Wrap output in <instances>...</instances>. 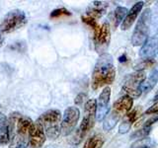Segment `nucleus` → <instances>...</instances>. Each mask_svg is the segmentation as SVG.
I'll return each instance as SVG.
<instances>
[{
  "label": "nucleus",
  "mask_w": 158,
  "mask_h": 148,
  "mask_svg": "<svg viewBox=\"0 0 158 148\" xmlns=\"http://www.w3.org/2000/svg\"><path fill=\"white\" fill-rule=\"evenodd\" d=\"M104 142H105L104 136L102 134H97L89 138L83 148H102Z\"/></svg>",
  "instance_id": "18"
},
{
  "label": "nucleus",
  "mask_w": 158,
  "mask_h": 148,
  "mask_svg": "<svg viewBox=\"0 0 158 148\" xmlns=\"http://www.w3.org/2000/svg\"><path fill=\"white\" fill-rule=\"evenodd\" d=\"M125 58H126V56H123L122 57H120V61H125V60H126Z\"/></svg>",
  "instance_id": "27"
},
{
  "label": "nucleus",
  "mask_w": 158,
  "mask_h": 148,
  "mask_svg": "<svg viewBox=\"0 0 158 148\" xmlns=\"http://www.w3.org/2000/svg\"><path fill=\"white\" fill-rule=\"evenodd\" d=\"M9 123L10 134L12 135L10 148H27L34 122L28 117L20 116L19 113H13Z\"/></svg>",
  "instance_id": "2"
},
{
  "label": "nucleus",
  "mask_w": 158,
  "mask_h": 148,
  "mask_svg": "<svg viewBox=\"0 0 158 148\" xmlns=\"http://www.w3.org/2000/svg\"><path fill=\"white\" fill-rule=\"evenodd\" d=\"M47 135L43 125L38 121L34 122V125L32 127V130L30 132V140L29 144L32 148H40L44 145L46 142Z\"/></svg>",
  "instance_id": "12"
},
{
  "label": "nucleus",
  "mask_w": 158,
  "mask_h": 148,
  "mask_svg": "<svg viewBox=\"0 0 158 148\" xmlns=\"http://www.w3.org/2000/svg\"><path fill=\"white\" fill-rule=\"evenodd\" d=\"M5 118H6V117H5V116L3 115V113H0V122H1L3 120H5Z\"/></svg>",
  "instance_id": "26"
},
{
  "label": "nucleus",
  "mask_w": 158,
  "mask_h": 148,
  "mask_svg": "<svg viewBox=\"0 0 158 148\" xmlns=\"http://www.w3.org/2000/svg\"><path fill=\"white\" fill-rule=\"evenodd\" d=\"M26 23L27 16L21 10H14L9 12L0 24V35L12 33L26 25Z\"/></svg>",
  "instance_id": "7"
},
{
  "label": "nucleus",
  "mask_w": 158,
  "mask_h": 148,
  "mask_svg": "<svg viewBox=\"0 0 158 148\" xmlns=\"http://www.w3.org/2000/svg\"><path fill=\"white\" fill-rule=\"evenodd\" d=\"M157 79H158V73H154L146 82L143 83V85L141 87V91L142 92H148V91H149L150 89L153 88V86L155 85Z\"/></svg>",
  "instance_id": "21"
},
{
  "label": "nucleus",
  "mask_w": 158,
  "mask_h": 148,
  "mask_svg": "<svg viewBox=\"0 0 158 148\" xmlns=\"http://www.w3.org/2000/svg\"><path fill=\"white\" fill-rule=\"evenodd\" d=\"M158 54V35L152 36L146 39L139 51V56L142 58H153Z\"/></svg>",
  "instance_id": "13"
},
{
  "label": "nucleus",
  "mask_w": 158,
  "mask_h": 148,
  "mask_svg": "<svg viewBox=\"0 0 158 148\" xmlns=\"http://www.w3.org/2000/svg\"><path fill=\"white\" fill-rule=\"evenodd\" d=\"M142 7H143V2L139 1V2H136L131 8V10L127 14L125 20H123V22L121 25V29L123 30V31L128 30L132 26L133 23L136 21V18L138 16V14H139V12L142 10Z\"/></svg>",
  "instance_id": "14"
},
{
  "label": "nucleus",
  "mask_w": 158,
  "mask_h": 148,
  "mask_svg": "<svg viewBox=\"0 0 158 148\" xmlns=\"http://www.w3.org/2000/svg\"><path fill=\"white\" fill-rule=\"evenodd\" d=\"M84 98H85V95H84V94H80L79 96H77L75 99L76 105H80V104H82V102L84 101Z\"/></svg>",
  "instance_id": "24"
},
{
  "label": "nucleus",
  "mask_w": 158,
  "mask_h": 148,
  "mask_svg": "<svg viewBox=\"0 0 158 148\" xmlns=\"http://www.w3.org/2000/svg\"><path fill=\"white\" fill-rule=\"evenodd\" d=\"M151 23V11L150 9H145L140 15L137 24L132 33L131 43L135 47L143 46L146 39H148V33H149V27Z\"/></svg>",
  "instance_id": "6"
},
{
  "label": "nucleus",
  "mask_w": 158,
  "mask_h": 148,
  "mask_svg": "<svg viewBox=\"0 0 158 148\" xmlns=\"http://www.w3.org/2000/svg\"><path fill=\"white\" fill-rule=\"evenodd\" d=\"M131 148H153V141L148 137L141 138L133 143Z\"/></svg>",
  "instance_id": "20"
},
{
  "label": "nucleus",
  "mask_w": 158,
  "mask_h": 148,
  "mask_svg": "<svg viewBox=\"0 0 158 148\" xmlns=\"http://www.w3.org/2000/svg\"><path fill=\"white\" fill-rule=\"evenodd\" d=\"M137 118V111L133 110L131 112H130L127 115L123 117V120L120 125V133H127L128 131V130L131 128V126L133 125V122L135 121V120Z\"/></svg>",
  "instance_id": "15"
},
{
  "label": "nucleus",
  "mask_w": 158,
  "mask_h": 148,
  "mask_svg": "<svg viewBox=\"0 0 158 148\" xmlns=\"http://www.w3.org/2000/svg\"><path fill=\"white\" fill-rule=\"evenodd\" d=\"M97 113V100L96 99H89L84 106V117L76 132L75 138H77V143H79L82 138L86 135V133L91 130L95 125Z\"/></svg>",
  "instance_id": "4"
},
{
  "label": "nucleus",
  "mask_w": 158,
  "mask_h": 148,
  "mask_svg": "<svg viewBox=\"0 0 158 148\" xmlns=\"http://www.w3.org/2000/svg\"><path fill=\"white\" fill-rule=\"evenodd\" d=\"M111 97V88L105 87V89L101 92L100 96L97 99V113L96 120L98 121H102L105 120L109 111V103Z\"/></svg>",
  "instance_id": "11"
},
{
  "label": "nucleus",
  "mask_w": 158,
  "mask_h": 148,
  "mask_svg": "<svg viewBox=\"0 0 158 148\" xmlns=\"http://www.w3.org/2000/svg\"><path fill=\"white\" fill-rule=\"evenodd\" d=\"M111 39V27L108 23H104L99 29L98 33L94 34L96 51L101 54L106 53V49L109 47Z\"/></svg>",
  "instance_id": "10"
},
{
  "label": "nucleus",
  "mask_w": 158,
  "mask_h": 148,
  "mask_svg": "<svg viewBox=\"0 0 158 148\" xmlns=\"http://www.w3.org/2000/svg\"><path fill=\"white\" fill-rule=\"evenodd\" d=\"M116 77V69L114 65V58L111 54L103 53L99 56L92 74V89L98 90L99 88L110 85Z\"/></svg>",
  "instance_id": "1"
},
{
  "label": "nucleus",
  "mask_w": 158,
  "mask_h": 148,
  "mask_svg": "<svg viewBox=\"0 0 158 148\" xmlns=\"http://www.w3.org/2000/svg\"><path fill=\"white\" fill-rule=\"evenodd\" d=\"M154 100H158V91H157L156 95H155V98H154Z\"/></svg>",
  "instance_id": "28"
},
{
  "label": "nucleus",
  "mask_w": 158,
  "mask_h": 148,
  "mask_svg": "<svg viewBox=\"0 0 158 148\" xmlns=\"http://www.w3.org/2000/svg\"><path fill=\"white\" fill-rule=\"evenodd\" d=\"M4 43V37L2 36V35H0V47L2 46Z\"/></svg>",
  "instance_id": "25"
},
{
  "label": "nucleus",
  "mask_w": 158,
  "mask_h": 148,
  "mask_svg": "<svg viewBox=\"0 0 158 148\" xmlns=\"http://www.w3.org/2000/svg\"><path fill=\"white\" fill-rule=\"evenodd\" d=\"M80 117V112L76 107H68L63 113L60 122V131L63 135H68L73 131Z\"/></svg>",
  "instance_id": "9"
},
{
  "label": "nucleus",
  "mask_w": 158,
  "mask_h": 148,
  "mask_svg": "<svg viewBox=\"0 0 158 148\" xmlns=\"http://www.w3.org/2000/svg\"><path fill=\"white\" fill-rule=\"evenodd\" d=\"M11 134H10V123L6 117L4 121L0 122V145H7Z\"/></svg>",
  "instance_id": "16"
},
{
  "label": "nucleus",
  "mask_w": 158,
  "mask_h": 148,
  "mask_svg": "<svg viewBox=\"0 0 158 148\" xmlns=\"http://www.w3.org/2000/svg\"><path fill=\"white\" fill-rule=\"evenodd\" d=\"M127 9L126 7H122V6H118L116 8V10L114 11L113 14V23H114V27L117 28L118 25L121 24V22H123L126 16H127Z\"/></svg>",
  "instance_id": "17"
},
{
  "label": "nucleus",
  "mask_w": 158,
  "mask_h": 148,
  "mask_svg": "<svg viewBox=\"0 0 158 148\" xmlns=\"http://www.w3.org/2000/svg\"><path fill=\"white\" fill-rule=\"evenodd\" d=\"M154 65H156V61L154 58H146L142 59V60L136 64L135 66V71H144L145 69L151 68Z\"/></svg>",
  "instance_id": "19"
},
{
  "label": "nucleus",
  "mask_w": 158,
  "mask_h": 148,
  "mask_svg": "<svg viewBox=\"0 0 158 148\" xmlns=\"http://www.w3.org/2000/svg\"><path fill=\"white\" fill-rule=\"evenodd\" d=\"M158 113V102L154 103L151 107H149L145 111V115H153V113Z\"/></svg>",
  "instance_id": "23"
},
{
  "label": "nucleus",
  "mask_w": 158,
  "mask_h": 148,
  "mask_svg": "<svg viewBox=\"0 0 158 148\" xmlns=\"http://www.w3.org/2000/svg\"><path fill=\"white\" fill-rule=\"evenodd\" d=\"M61 120V113L58 110H49L40 117L38 121L43 125L46 135L51 139H56L60 133L59 122Z\"/></svg>",
  "instance_id": "5"
},
{
  "label": "nucleus",
  "mask_w": 158,
  "mask_h": 148,
  "mask_svg": "<svg viewBox=\"0 0 158 148\" xmlns=\"http://www.w3.org/2000/svg\"><path fill=\"white\" fill-rule=\"evenodd\" d=\"M133 105V99L130 96L125 95L118 100H117L111 109V111L108 113L107 117L104 120L103 128L104 130H111L117 123L120 121L122 117H126L131 112Z\"/></svg>",
  "instance_id": "3"
},
{
  "label": "nucleus",
  "mask_w": 158,
  "mask_h": 148,
  "mask_svg": "<svg viewBox=\"0 0 158 148\" xmlns=\"http://www.w3.org/2000/svg\"><path fill=\"white\" fill-rule=\"evenodd\" d=\"M71 13L68 11L67 9L65 8H58L53 10V11L51 13V18L52 19H57V18H60V17H64V16H70Z\"/></svg>",
  "instance_id": "22"
},
{
  "label": "nucleus",
  "mask_w": 158,
  "mask_h": 148,
  "mask_svg": "<svg viewBox=\"0 0 158 148\" xmlns=\"http://www.w3.org/2000/svg\"><path fill=\"white\" fill-rule=\"evenodd\" d=\"M145 71H135L127 77L123 86V91L126 92L127 95L132 99L138 98L142 94L141 87L145 82Z\"/></svg>",
  "instance_id": "8"
}]
</instances>
